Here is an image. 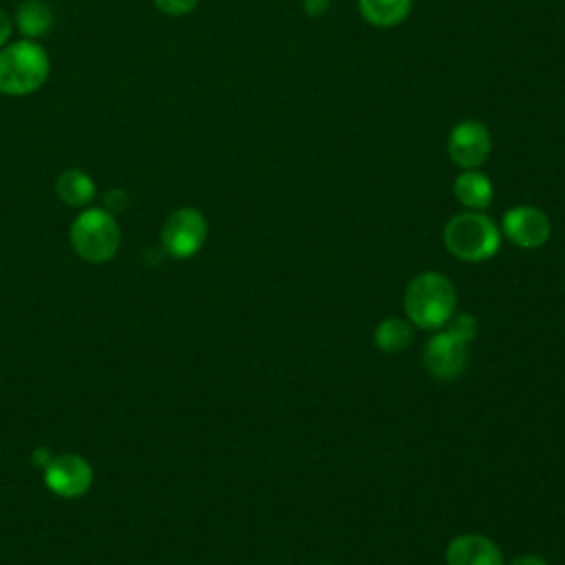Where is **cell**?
Segmentation results:
<instances>
[{
    "label": "cell",
    "instance_id": "cell-15",
    "mask_svg": "<svg viewBox=\"0 0 565 565\" xmlns=\"http://www.w3.org/2000/svg\"><path fill=\"white\" fill-rule=\"evenodd\" d=\"M411 338H413V327L402 318H386L373 331L375 347L386 353L404 351L411 344Z\"/></svg>",
    "mask_w": 565,
    "mask_h": 565
},
{
    "label": "cell",
    "instance_id": "cell-12",
    "mask_svg": "<svg viewBox=\"0 0 565 565\" xmlns=\"http://www.w3.org/2000/svg\"><path fill=\"white\" fill-rule=\"evenodd\" d=\"M362 18L373 26L399 24L413 7V0H358Z\"/></svg>",
    "mask_w": 565,
    "mask_h": 565
},
{
    "label": "cell",
    "instance_id": "cell-6",
    "mask_svg": "<svg viewBox=\"0 0 565 565\" xmlns=\"http://www.w3.org/2000/svg\"><path fill=\"white\" fill-rule=\"evenodd\" d=\"M468 362V342L457 333L444 329L435 333L424 347V366L437 380H455Z\"/></svg>",
    "mask_w": 565,
    "mask_h": 565
},
{
    "label": "cell",
    "instance_id": "cell-17",
    "mask_svg": "<svg viewBox=\"0 0 565 565\" xmlns=\"http://www.w3.org/2000/svg\"><path fill=\"white\" fill-rule=\"evenodd\" d=\"M154 7L168 15H185L190 13L199 0H152Z\"/></svg>",
    "mask_w": 565,
    "mask_h": 565
},
{
    "label": "cell",
    "instance_id": "cell-10",
    "mask_svg": "<svg viewBox=\"0 0 565 565\" xmlns=\"http://www.w3.org/2000/svg\"><path fill=\"white\" fill-rule=\"evenodd\" d=\"M446 565H503V556L488 536L461 534L446 547Z\"/></svg>",
    "mask_w": 565,
    "mask_h": 565
},
{
    "label": "cell",
    "instance_id": "cell-13",
    "mask_svg": "<svg viewBox=\"0 0 565 565\" xmlns=\"http://www.w3.org/2000/svg\"><path fill=\"white\" fill-rule=\"evenodd\" d=\"M55 192L57 196L66 203V205H73V207H82L86 203L93 201L95 196V183L93 179L82 172V170H64L57 181H55Z\"/></svg>",
    "mask_w": 565,
    "mask_h": 565
},
{
    "label": "cell",
    "instance_id": "cell-5",
    "mask_svg": "<svg viewBox=\"0 0 565 565\" xmlns=\"http://www.w3.org/2000/svg\"><path fill=\"white\" fill-rule=\"evenodd\" d=\"M207 238V221L196 207L174 210L161 227V245L168 256L185 260L194 256Z\"/></svg>",
    "mask_w": 565,
    "mask_h": 565
},
{
    "label": "cell",
    "instance_id": "cell-2",
    "mask_svg": "<svg viewBox=\"0 0 565 565\" xmlns=\"http://www.w3.org/2000/svg\"><path fill=\"white\" fill-rule=\"evenodd\" d=\"M444 245L459 260L481 263L499 252L501 230L481 212H461L446 223Z\"/></svg>",
    "mask_w": 565,
    "mask_h": 565
},
{
    "label": "cell",
    "instance_id": "cell-9",
    "mask_svg": "<svg viewBox=\"0 0 565 565\" xmlns=\"http://www.w3.org/2000/svg\"><path fill=\"white\" fill-rule=\"evenodd\" d=\"M550 218L534 205H516L503 214V234L516 247H541L550 238Z\"/></svg>",
    "mask_w": 565,
    "mask_h": 565
},
{
    "label": "cell",
    "instance_id": "cell-1",
    "mask_svg": "<svg viewBox=\"0 0 565 565\" xmlns=\"http://www.w3.org/2000/svg\"><path fill=\"white\" fill-rule=\"evenodd\" d=\"M455 285L439 271H424L415 276L404 294L406 316L419 329L444 327L455 313Z\"/></svg>",
    "mask_w": 565,
    "mask_h": 565
},
{
    "label": "cell",
    "instance_id": "cell-20",
    "mask_svg": "<svg viewBox=\"0 0 565 565\" xmlns=\"http://www.w3.org/2000/svg\"><path fill=\"white\" fill-rule=\"evenodd\" d=\"M510 565H547L541 556H534V554H527V556H519L514 558Z\"/></svg>",
    "mask_w": 565,
    "mask_h": 565
},
{
    "label": "cell",
    "instance_id": "cell-3",
    "mask_svg": "<svg viewBox=\"0 0 565 565\" xmlns=\"http://www.w3.org/2000/svg\"><path fill=\"white\" fill-rule=\"evenodd\" d=\"M49 55L35 40H20L0 51V93L29 95L49 77Z\"/></svg>",
    "mask_w": 565,
    "mask_h": 565
},
{
    "label": "cell",
    "instance_id": "cell-16",
    "mask_svg": "<svg viewBox=\"0 0 565 565\" xmlns=\"http://www.w3.org/2000/svg\"><path fill=\"white\" fill-rule=\"evenodd\" d=\"M444 327H446L448 331L457 333L459 338H463L466 342H470V340L477 335V329H479L475 316H470V313H452L450 320H448Z\"/></svg>",
    "mask_w": 565,
    "mask_h": 565
},
{
    "label": "cell",
    "instance_id": "cell-14",
    "mask_svg": "<svg viewBox=\"0 0 565 565\" xmlns=\"http://www.w3.org/2000/svg\"><path fill=\"white\" fill-rule=\"evenodd\" d=\"M15 22L22 35H26L29 40H38L51 31L53 13L42 0H24L15 11Z\"/></svg>",
    "mask_w": 565,
    "mask_h": 565
},
{
    "label": "cell",
    "instance_id": "cell-8",
    "mask_svg": "<svg viewBox=\"0 0 565 565\" xmlns=\"http://www.w3.org/2000/svg\"><path fill=\"white\" fill-rule=\"evenodd\" d=\"M490 148H492L490 130L481 121L466 119L450 130L448 154L457 166L466 170L479 168L488 159Z\"/></svg>",
    "mask_w": 565,
    "mask_h": 565
},
{
    "label": "cell",
    "instance_id": "cell-11",
    "mask_svg": "<svg viewBox=\"0 0 565 565\" xmlns=\"http://www.w3.org/2000/svg\"><path fill=\"white\" fill-rule=\"evenodd\" d=\"M455 196L470 210H483L492 203V183L483 172L466 170L455 179Z\"/></svg>",
    "mask_w": 565,
    "mask_h": 565
},
{
    "label": "cell",
    "instance_id": "cell-18",
    "mask_svg": "<svg viewBox=\"0 0 565 565\" xmlns=\"http://www.w3.org/2000/svg\"><path fill=\"white\" fill-rule=\"evenodd\" d=\"M302 9L307 15H320L329 9V0H302Z\"/></svg>",
    "mask_w": 565,
    "mask_h": 565
},
{
    "label": "cell",
    "instance_id": "cell-4",
    "mask_svg": "<svg viewBox=\"0 0 565 565\" xmlns=\"http://www.w3.org/2000/svg\"><path fill=\"white\" fill-rule=\"evenodd\" d=\"M71 245L88 263L110 260L121 245L115 216L99 207L84 210L71 225Z\"/></svg>",
    "mask_w": 565,
    "mask_h": 565
},
{
    "label": "cell",
    "instance_id": "cell-19",
    "mask_svg": "<svg viewBox=\"0 0 565 565\" xmlns=\"http://www.w3.org/2000/svg\"><path fill=\"white\" fill-rule=\"evenodd\" d=\"M11 38V20L9 15L0 9V46Z\"/></svg>",
    "mask_w": 565,
    "mask_h": 565
},
{
    "label": "cell",
    "instance_id": "cell-7",
    "mask_svg": "<svg viewBox=\"0 0 565 565\" xmlns=\"http://www.w3.org/2000/svg\"><path fill=\"white\" fill-rule=\"evenodd\" d=\"M46 488L64 499H75L88 492L93 483V468L79 455H57L44 466Z\"/></svg>",
    "mask_w": 565,
    "mask_h": 565
}]
</instances>
